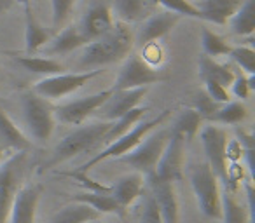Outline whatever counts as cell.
<instances>
[{"label":"cell","instance_id":"14","mask_svg":"<svg viewBox=\"0 0 255 223\" xmlns=\"http://www.w3.org/2000/svg\"><path fill=\"white\" fill-rule=\"evenodd\" d=\"M40 194H42V187L40 185H23L16 192L14 199H12L11 211H9L11 223H35Z\"/></svg>","mask_w":255,"mask_h":223},{"label":"cell","instance_id":"6","mask_svg":"<svg viewBox=\"0 0 255 223\" xmlns=\"http://www.w3.org/2000/svg\"><path fill=\"white\" fill-rule=\"evenodd\" d=\"M170 133L171 129H159L154 135H147L131 152L119 157V160L123 164H128L129 167H133L136 173L143 174V176L154 173L157 162H159L161 155L164 152Z\"/></svg>","mask_w":255,"mask_h":223},{"label":"cell","instance_id":"4","mask_svg":"<svg viewBox=\"0 0 255 223\" xmlns=\"http://www.w3.org/2000/svg\"><path fill=\"white\" fill-rule=\"evenodd\" d=\"M192 192L196 195V201L206 218L220 220L222 216V204H220V187L219 180L210 169L206 162L194 164L189 173Z\"/></svg>","mask_w":255,"mask_h":223},{"label":"cell","instance_id":"30","mask_svg":"<svg viewBox=\"0 0 255 223\" xmlns=\"http://www.w3.org/2000/svg\"><path fill=\"white\" fill-rule=\"evenodd\" d=\"M220 204H222V216L224 223H248V209L241 202L236 201L233 192L226 190L220 194Z\"/></svg>","mask_w":255,"mask_h":223},{"label":"cell","instance_id":"35","mask_svg":"<svg viewBox=\"0 0 255 223\" xmlns=\"http://www.w3.org/2000/svg\"><path fill=\"white\" fill-rule=\"evenodd\" d=\"M229 56L233 58L234 63L245 72V75H248V77L255 75V51L252 49V47H247V46L233 47Z\"/></svg>","mask_w":255,"mask_h":223},{"label":"cell","instance_id":"16","mask_svg":"<svg viewBox=\"0 0 255 223\" xmlns=\"http://www.w3.org/2000/svg\"><path fill=\"white\" fill-rule=\"evenodd\" d=\"M114 26V16L112 11L107 7L105 4H96L86 11L82 16L81 25H79V32L82 33L86 40L93 42V40L100 39L105 33H109Z\"/></svg>","mask_w":255,"mask_h":223},{"label":"cell","instance_id":"2","mask_svg":"<svg viewBox=\"0 0 255 223\" xmlns=\"http://www.w3.org/2000/svg\"><path fill=\"white\" fill-rule=\"evenodd\" d=\"M110 126H112V122L102 121V122H93V124L82 126L79 129H74L70 135H67L54 147L53 157L47 162V166H56V164H61L65 160L72 159V157L79 155V153L93 150L98 143L103 142Z\"/></svg>","mask_w":255,"mask_h":223},{"label":"cell","instance_id":"15","mask_svg":"<svg viewBox=\"0 0 255 223\" xmlns=\"http://www.w3.org/2000/svg\"><path fill=\"white\" fill-rule=\"evenodd\" d=\"M145 94H147V87L114 91L112 94H110V98L107 99L102 108H100L102 110L103 121L114 122V121H117V119H121L123 115H126L129 110L136 108Z\"/></svg>","mask_w":255,"mask_h":223},{"label":"cell","instance_id":"24","mask_svg":"<svg viewBox=\"0 0 255 223\" xmlns=\"http://www.w3.org/2000/svg\"><path fill=\"white\" fill-rule=\"evenodd\" d=\"M199 77L203 78V82L212 80L224 85V87H231L234 77H236V72L227 65H220L213 58L203 54L199 58Z\"/></svg>","mask_w":255,"mask_h":223},{"label":"cell","instance_id":"31","mask_svg":"<svg viewBox=\"0 0 255 223\" xmlns=\"http://www.w3.org/2000/svg\"><path fill=\"white\" fill-rule=\"evenodd\" d=\"M145 112H149V108H142V106H136V108L129 110L126 115H123L121 119H117V121L112 122V126H110V129L107 131L105 138H103V142L105 143H112L114 140H117L119 136H123L124 133H128L129 129L133 128V126L136 124V122L140 121V119L143 117V114Z\"/></svg>","mask_w":255,"mask_h":223},{"label":"cell","instance_id":"44","mask_svg":"<svg viewBox=\"0 0 255 223\" xmlns=\"http://www.w3.org/2000/svg\"><path fill=\"white\" fill-rule=\"evenodd\" d=\"M14 2H18V4H21V5H30V2H32V0H14Z\"/></svg>","mask_w":255,"mask_h":223},{"label":"cell","instance_id":"46","mask_svg":"<svg viewBox=\"0 0 255 223\" xmlns=\"http://www.w3.org/2000/svg\"><path fill=\"white\" fill-rule=\"evenodd\" d=\"M0 162H2V150H0Z\"/></svg>","mask_w":255,"mask_h":223},{"label":"cell","instance_id":"42","mask_svg":"<svg viewBox=\"0 0 255 223\" xmlns=\"http://www.w3.org/2000/svg\"><path fill=\"white\" fill-rule=\"evenodd\" d=\"M231 89H233V94L236 96L240 101H245V99H248L250 91L254 87H252V84H250V80H248L247 75H245V74H236L233 84H231Z\"/></svg>","mask_w":255,"mask_h":223},{"label":"cell","instance_id":"21","mask_svg":"<svg viewBox=\"0 0 255 223\" xmlns=\"http://www.w3.org/2000/svg\"><path fill=\"white\" fill-rule=\"evenodd\" d=\"M86 44H88V40L79 32V26L70 25L46 44V53L54 54V56H63V54L72 53V51L79 49Z\"/></svg>","mask_w":255,"mask_h":223},{"label":"cell","instance_id":"22","mask_svg":"<svg viewBox=\"0 0 255 223\" xmlns=\"http://www.w3.org/2000/svg\"><path fill=\"white\" fill-rule=\"evenodd\" d=\"M72 202H79V204H86L93 208L100 215H119L124 216V209L114 201L110 194H102V192H81L72 197Z\"/></svg>","mask_w":255,"mask_h":223},{"label":"cell","instance_id":"45","mask_svg":"<svg viewBox=\"0 0 255 223\" xmlns=\"http://www.w3.org/2000/svg\"><path fill=\"white\" fill-rule=\"evenodd\" d=\"M86 223H105V222H100V220H91V222H86Z\"/></svg>","mask_w":255,"mask_h":223},{"label":"cell","instance_id":"33","mask_svg":"<svg viewBox=\"0 0 255 223\" xmlns=\"http://www.w3.org/2000/svg\"><path fill=\"white\" fill-rule=\"evenodd\" d=\"M201 46L205 51V56L217 58V56H227L231 53L233 47L226 42L220 35H217L215 32H212L210 28L201 30Z\"/></svg>","mask_w":255,"mask_h":223},{"label":"cell","instance_id":"7","mask_svg":"<svg viewBox=\"0 0 255 223\" xmlns=\"http://www.w3.org/2000/svg\"><path fill=\"white\" fill-rule=\"evenodd\" d=\"M26 159H28L26 150L16 152L0 166V223H5V220L9 218L12 199L16 192L23 187Z\"/></svg>","mask_w":255,"mask_h":223},{"label":"cell","instance_id":"27","mask_svg":"<svg viewBox=\"0 0 255 223\" xmlns=\"http://www.w3.org/2000/svg\"><path fill=\"white\" fill-rule=\"evenodd\" d=\"M18 65H21L26 72L30 74H39L44 77H51V75L65 74L67 68L61 65L60 61L53 60V58H39V56H16Z\"/></svg>","mask_w":255,"mask_h":223},{"label":"cell","instance_id":"38","mask_svg":"<svg viewBox=\"0 0 255 223\" xmlns=\"http://www.w3.org/2000/svg\"><path fill=\"white\" fill-rule=\"evenodd\" d=\"M75 0H51V7H53V25L61 26L67 18L70 16L72 9H74Z\"/></svg>","mask_w":255,"mask_h":223},{"label":"cell","instance_id":"12","mask_svg":"<svg viewBox=\"0 0 255 223\" xmlns=\"http://www.w3.org/2000/svg\"><path fill=\"white\" fill-rule=\"evenodd\" d=\"M145 188L152 195L163 223H180V211L173 183L159 178L156 173H150L145 176Z\"/></svg>","mask_w":255,"mask_h":223},{"label":"cell","instance_id":"19","mask_svg":"<svg viewBox=\"0 0 255 223\" xmlns=\"http://www.w3.org/2000/svg\"><path fill=\"white\" fill-rule=\"evenodd\" d=\"M243 0H198L196 7L201 11L205 21L226 25L240 9Z\"/></svg>","mask_w":255,"mask_h":223},{"label":"cell","instance_id":"13","mask_svg":"<svg viewBox=\"0 0 255 223\" xmlns=\"http://www.w3.org/2000/svg\"><path fill=\"white\" fill-rule=\"evenodd\" d=\"M185 140L178 133L171 131L164 152L154 173L163 180L175 183L184 178V164H185Z\"/></svg>","mask_w":255,"mask_h":223},{"label":"cell","instance_id":"29","mask_svg":"<svg viewBox=\"0 0 255 223\" xmlns=\"http://www.w3.org/2000/svg\"><path fill=\"white\" fill-rule=\"evenodd\" d=\"M201 124H203L201 115H199L194 108H185V110H182L178 119L175 121L171 131L178 133V135L189 143L196 138V135H198L199 129H201Z\"/></svg>","mask_w":255,"mask_h":223},{"label":"cell","instance_id":"17","mask_svg":"<svg viewBox=\"0 0 255 223\" xmlns=\"http://www.w3.org/2000/svg\"><path fill=\"white\" fill-rule=\"evenodd\" d=\"M178 21H180V16L175 14V12H154L142 21V26L138 28V33L135 37V42L145 46V44H150L154 40L163 39L175 28Z\"/></svg>","mask_w":255,"mask_h":223},{"label":"cell","instance_id":"10","mask_svg":"<svg viewBox=\"0 0 255 223\" xmlns=\"http://www.w3.org/2000/svg\"><path fill=\"white\" fill-rule=\"evenodd\" d=\"M164 80V77L157 70H154L143 58L138 54H129L114 82V91L121 89H138V87H149L150 84Z\"/></svg>","mask_w":255,"mask_h":223},{"label":"cell","instance_id":"36","mask_svg":"<svg viewBox=\"0 0 255 223\" xmlns=\"http://www.w3.org/2000/svg\"><path fill=\"white\" fill-rule=\"evenodd\" d=\"M65 176L75 180L84 192H102V194H110V185H103L102 181H96L93 178L88 176V173H81V171H68L65 173Z\"/></svg>","mask_w":255,"mask_h":223},{"label":"cell","instance_id":"34","mask_svg":"<svg viewBox=\"0 0 255 223\" xmlns=\"http://www.w3.org/2000/svg\"><path fill=\"white\" fill-rule=\"evenodd\" d=\"M156 2L159 5H163L168 12H175V14H178L180 18L182 16H187V18L203 19V21H205L201 11H199L192 2H189V0H156Z\"/></svg>","mask_w":255,"mask_h":223},{"label":"cell","instance_id":"1","mask_svg":"<svg viewBox=\"0 0 255 223\" xmlns=\"http://www.w3.org/2000/svg\"><path fill=\"white\" fill-rule=\"evenodd\" d=\"M135 46V35L126 23H114L112 30L100 39L86 44L79 65L82 68H102L126 60Z\"/></svg>","mask_w":255,"mask_h":223},{"label":"cell","instance_id":"39","mask_svg":"<svg viewBox=\"0 0 255 223\" xmlns=\"http://www.w3.org/2000/svg\"><path fill=\"white\" fill-rule=\"evenodd\" d=\"M238 142H240V145H241L243 157L247 159L248 169L254 173V135H252V133L238 131Z\"/></svg>","mask_w":255,"mask_h":223},{"label":"cell","instance_id":"11","mask_svg":"<svg viewBox=\"0 0 255 223\" xmlns=\"http://www.w3.org/2000/svg\"><path fill=\"white\" fill-rule=\"evenodd\" d=\"M112 92H114V89L110 87L102 92H96V94H89V96H84V98L75 99V101L60 105L58 108H54V119L60 121L61 124H68V126L81 124L89 115L95 114L96 110L102 108L103 103L110 98Z\"/></svg>","mask_w":255,"mask_h":223},{"label":"cell","instance_id":"5","mask_svg":"<svg viewBox=\"0 0 255 223\" xmlns=\"http://www.w3.org/2000/svg\"><path fill=\"white\" fill-rule=\"evenodd\" d=\"M21 108H23V119L28 128L30 135L37 142H46L51 138L56 126L54 119V108L47 99L40 98L33 91H28L21 96Z\"/></svg>","mask_w":255,"mask_h":223},{"label":"cell","instance_id":"20","mask_svg":"<svg viewBox=\"0 0 255 223\" xmlns=\"http://www.w3.org/2000/svg\"><path fill=\"white\" fill-rule=\"evenodd\" d=\"M156 0H116L114 7H116L117 16L121 18V23H138L154 14L156 7Z\"/></svg>","mask_w":255,"mask_h":223},{"label":"cell","instance_id":"26","mask_svg":"<svg viewBox=\"0 0 255 223\" xmlns=\"http://www.w3.org/2000/svg\"><path fill=\"white\" fill-rule=\"evenodd\" d=\"M231 32L240 37H252L255 32V0H243L236 14L229 19Z\"/></svg>","mask_w":255,"mask_h":223},{"label":"cell","instance_id":"3","mask_svg":"<svg viewBox=\"0 0 255 223\" xmlns=\"http://www.w3.org/2000/svg\"><path fill=\"white\" fill-rule=\"evenodd\" d=\"M170 112H171V110H163V112H161L157 117L149 119V121H143L142 124H138V126H133L129 131L124 133V135L119 136L117 140H114L112 143H109L105 150H102L100 153H96L93 159H89L88 162H84L81 167H77L75 171L88 173L89 169H93L96 164L103 162V160H107V159H119V157L129 153L136 145H138L140 142H142L143 138H145L147 135H149L150 131H154V129H156L157 126L161 124V122L166 121V117L170 115Z\"/></svg>","mask_w":255,"mask_h":223},{"label":"cell","instance_id":"40","mask_svg":"<svg viewBox=\"0 0 255 223\" xmlns=\"http://www.w3.org/2000/svg\"><path fill=\"white\" fill-rule=\"evenodd\" d=\"M140 223H163L159 211H157L156 202H154L152 195H150L149 192H147L145 201H143V211H142V216H140Z\"/></svg>","mask_w":255,"mask_h":223},{"label":"cell","instance_id":"28","mask_svg":"<svg viewBox=\"0 0 255 223\" xmlns=\"http://www.w3.org/2000/svg\"><path fill=\"white\" fill-rule=\"evenodd\" d=\"M100 213H96L93 208L86 204H79V202H72V204L65 206L63 209L56 213L49 223H86L91 220H98Z\"/></svg>","mask_w":255,"mask_h":223},{"label":"cell","instance_id":"25","mask_svg":"<svg viewBox=\"0 0 255 223\" xmlns=\"http://www.w3.org/2000/svg\"><path fill=\"white\" fill-rule=\"evenodd\" d=\"M0 140L16 152H25L30 149V142L26 136L18 129V126L12 122V119L7 115L5 108L0 105Z\"/></svg>","mask_w":255,"mask_h":223},{"label":"cell","instance_id":"23","mask_svg":"<svg viewBox=\"0 0 255 223\" xmlns=\"http://www.w3.org/2000/svg\"><path fill=\"white\" fill-rule=\"evenodd\" d=\"M25 49L28 54H32L49 42L51 33L40 25L30 5L25 7Z\"/></svg>","mask_w":255,"mask_h":223},{"label":"cell","instance_id":"32","mask_svg":"<svg viewBox=\"0 0 255 223\" xmlns=\"http://www.w3.org/2000/svg\"><path fill=\"white\" fill-rule=\"evenodd\" d=\"M248 115L247 106L241 101H229L220 105V108L217 110V114L213 115L210 121L219 122V124H226V126H236L240 122H243Z\"/></svg>","mask_w":255,"mask_h":223},{"label":"cell","instance_id":"37","mask_svg":"<svg viewBox=\"0 0 255 223\" xmlns=\"http://www.w3.org/2000/svg\"><path fill=\"white\" fill-rule=\"evenodd\" d=\"M220 108L219 103H215L212 98H210L208 94H206L205 91L199 92V94H196L194 98V110L198 112L199 115H201L203 119H212L213 115L217 114V110Z\"/></svg>","mask_w":255,"mask_h":223},{"label":"cell","instance_id":"8","mask_svg":"<svg viewBox=\"0 0 255 223\" xmlns=\"http://www.w3.org/2000/svg\"><path fill=\"white\" fill-rule=\"evenodd\" d=\"M103 70H86V72H75V74H58L51 75V77H44L33 85V92L39 94L40 98L47 99H60L65 96L72 94V92L79 91L84 87L89 80L98 77Z\"/></svg>","mask_w":255,"mask_h":223},{"label":"cell","instance_id":"9","mask_svg":"<svg viewBox=\"0 0 255 223\" xmlns=\"http://www.w3.org/2000/svg\"><path fill=\"white\" fill-rule=\"evenodd\" d=\"M203 150L206 153V164L217 180L222 181L224 187H227V159H226V147H227V133L219 126H205L199 133Z\"/></svg>","mask_w":255,"mask_h":223},{"label":"cell","instance_id":"41","mask_svg":"<svg viewBox=\"0 0 255 223\" xmlns=\"http://www.w3.org/2000/svg\"><path fill=\"white\" fill-rule=\"evenodd\" d=\"M205 92L213 99V101L219 103V105H224V103H229L231 101V96H229V91H227V87L217 84V82L205 80Z\"/></svg>","mask_w":255,"mask_h":223},{"label":"cell","instance_id":"43","mask_svg":"<svg viewBox=\"0 0 255 223\" xmlns=\"http://www.w3.org/2000/svg\"><path fill=\"white\" fill-rule=\"evenodd\" d=\"M12 4H14V0H0V12H4V11H7V9H11Z\"/></svg>","mask_w":255,"mask_h":223},{"label":"cell","instance_id":"18","mask_svg":"<svg viewBox=\"0 0 255 223\" xmlns=\"http://www.w3.org/2000/svg\"><path fill=\"white\" fill-rule=\"evenodd\" d=\"M143 192H145V176L136 173V171L123 174L121 178H117L116 183L110 185V195H112L114 201H116L124 211H126V208H129Z\"/></svg>","mask_w":255,"mask_h":223}]
</instances>
